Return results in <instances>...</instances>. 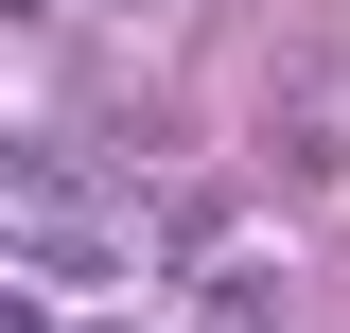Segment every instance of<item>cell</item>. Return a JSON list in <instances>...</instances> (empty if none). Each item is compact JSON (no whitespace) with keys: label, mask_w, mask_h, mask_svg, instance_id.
<instances>
[{"label":"cell","mask_w":350,"mask_h":333,"mask_svg":"<svg viewBox=\"0 0 350 333\" xmlns=\"http://www.w3.org/2000/svg\"><path fill=\"white\" fill-rule=\"evenodd\" d=\"M70 333H140V316H123V298H105V316H70Z\"/></svg>","instance_id":"6da1fadb"}]
</instances>
